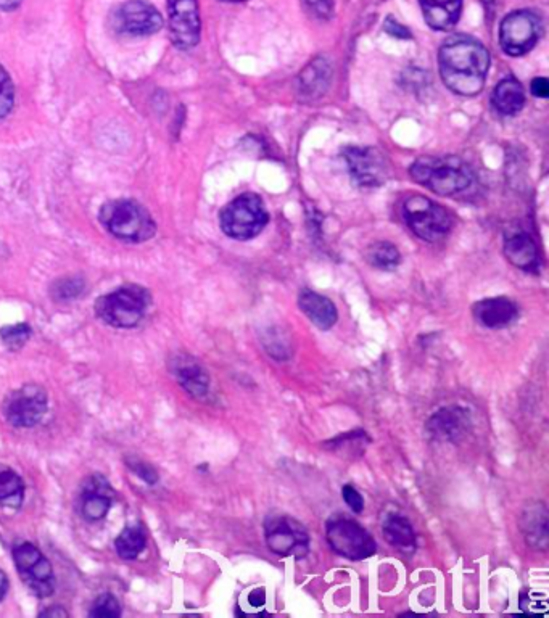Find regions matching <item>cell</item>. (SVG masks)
<instances>
[{"mask_svg": "<svg viewBox=\"0 0 549 618\" xmlns=\"http://www.w3.org/2000/svg\"><path fill=\"white\" fill-rule=\"evenodd\" d=\"M438 68L443 83L450 91L472 97L485 86L490 54L477 39L456 34L446 39L438 52Z\"/></svg>", "mask_w": 549, "mask_h": 618, "instance_id": "6da1fadb", "label": "cell"}, {"mask_svg": "<svg viewBox=\"0 0 549 618\" xmlns=\"http://www.w3.org/2000/svg\"><path fill=\"white\" fill-rule=\"evenodd\" d=\"M411 178L432 190L434 194L451 197L474 184L475 174L471 166L459 157H422L409 169Z\"/></svg>", "mask_w": 549, "mask_h": 618, "instance_id": "7a4b0ae2", "label": "cell"}, {"mask_svg": "<svg viewBox=\"0 0 549 618\" xmlns=\"http://www.w3.org/2000/svg\"><path fill=\"white\" fill-rule=\"evenodd\" d=\"M152 295L141 285L126 284L95 301V314L107 326L133 329L147 316Z\"/></svg>", "mask_w": 549, "mask_h": 618, "instance_id": "3957f363", "label": "cell"}, {"mask_svg": "<svg viewBox=\"0 0 549 618\" xmlns=\"http://www.w3.org/2000/svg\"><path fill=\"white\" fill-rule=\"evenodd\" d=\"M100 223L116 239L141 244L157 234V224L141 203L112 200L100 210Z\"/></svg>", "mask_w": 549, "mask_h": 618, "instance_id": "277c9868", "label": "cell"}, {"mask_svg": "<svg viewBox=\"0 0 549 618\" xmlns=\"http://www.w3.org/2000/svg\"><path fill=\"white\" fill-rule=\"evenodd\" d=\"M265 203L256 194H244L224 206L219 223L224 234L234 240H250L268 224Z\"/></svg>", "mask_w": 549, "mask_h": 618, "instance_id": "5b68a950", "label": "cell"}, {"mask_svg": "<svg viewBox=\"0 0 549 618\" xmlns=\"http://www.w3.org/2000/svg\"><path fill=\"white\" fill-rule=\"evenodd\" d=\"M406 224L419 239L440 242L453 229V216L430 198L414 195L403 206Z\"/></svg>", "mask_w": 549, "mask_h": 618, "instance_id": "8992f818", "label": "cell"}, {"mask_svg": "<svg viewBox=\"0 0 549 618\" xmlns=\"http://www.w3.org/2000/svg\"><path fill=\"white\" fill-rule=\"evenodd\" d=\"M265 541L277 556L305 559L310 553V535L292 515L269 514L265 520Z\"/></svg>", "mask_w": 549, "mask_h": 618, "instance_id": "52a82bcc", "label": "cell"}, {"mask_svg": "<svg viewBox=\"0 0 549 618\" xmlns=\"http://www.w3.org/2000/svg\"><path fill=\"white\" fill-rule=\"evenodd\" d=\"M326 538L332 551L348 561H364L377 551L371 533L355 520L345 517H335L327 522Z\"/></svg>", "mask_w": 549, "mask_h": 618, "instance_id": "ba28073f", "label": "cell"}, {"mask_svg": "<svg viewBox=\"0 0 549 618\" xmlns=\"http://www.w3.org/2000/svg\"><path fill=\"white\" fill-rule=\"evenodd\" d=\"M49 396L41 385L26 384L5 396L2 414L13 427L31 429L46 416Z\"/></svg>", "mask_w": 549, "mask_h": 618, "instance_id": "9c48e42d", "label": "cell"}, {"mask_svg": "<svg viewBox=\"0 0 549 618\" xmlns=\"http://www.w3.org/2000/svg\"><path fill=\"white\" fill-rule=\"evenodd\" d=\"M18 575L34 596L46 599L55 593V575L49 559L34 544L20 543L13 549Z\"/></svg>", "mask_w": 549, "mask_h": 618, "instance_id": "30bf717a", "label": "cell"}, {"mask_svg": "<svg viewBox=\"0 0 549 618\" xmlns=\"http://www.w3.org/2000/svg\"><path fill=\"white\" fill-rule=\"evenodd\" d=\"M543 25L541 18L532 10H517L501 21V49L511 57H521L537 46Z\"/></svg>", "mask_w": 549, "mask_h": 618, "instance_id": "8fae6325", "label": "cell"}, {"mask_svg": "<svg viewBox=\"0 0 549 618\" xmlns=\"http://www.w3.org/2000/svg\"><path fill=\"white\" fill-rule=\"evenodd\" d=\"M163 17L155 5L145 0H128L113 12L112 26L116 33L128 36H150L163 28Z\"/></svg>", "mask_w": 549, "mask_h": 618, "instance_id": "7c38bea8", "label": "cell"}, {"mask_svg": "<svg viewBox=\"0 0 549 618\" xmlns=\"http://www.w3.org/2000/svg\"><path fill=\"white\" fill-rule=\"evenodd\" d=\"M171 41L178 49L189 50L200 41L199 2L197 0H168Z\"/></svg>", "mask_w": 549, "mask_h": 618, "instance_id": "4fadbf2b", "label": "cell"}, {"mask_svg": "<svg viewBox=\"0 0 549 618\" xmlns=\"http://www.w3.org/2000/svg\"><path fill=\"white\" fill-rule=\"evenodd\" d=\"M351 178L361 187H379L389 178V161L377 149H351L343 152Z\"/></svg>", "mask_w": 549, "mask_h": 618, "instance_id": "5bb4252c", "label": "cell"}, {"mask_svg": "<svg viewBox=\"0 0 549 618\" xmlns=\"http://www.w3.org/2000/svg\"><path fill=\"white\" fill-rule=\"evenodd\" d=\"M426 429L435 441L459 443L471 432L472 417L463 406H446L430 417Z\"/></svg>", "mask_w": 549, "mask_h": 618, "instance_id": "9a60e30c", "label": "cell"}, {"mask_svg": "<svg viewBox=\"0 0 549 618\" xmlns=\"http://www.w3.org/2000/svg\"><path fill=\"white\" fill-rule=\"evenodd\" d=\"M113 490L104 475H91L79 490V514L87 522H99L107 517L113 503Z\"/></svg>", "mask_w": 549, "mask_h": 618, "instance_id": "2e32d148", "label": "cell"}, {"mask_svg": "<svg viewBox=\"0 0 549 618\" xmlns=\"http://www.w3.org/2000/svg\"><path fill=\"white\" fill-rule=\"evenodd\" d=\"M504 255L522 271L538 272L540 269L537 244L522 227L514 226L504 232Z\"/></svg>", "mask_w": 549, "mask_h": 618, "instance_id": "e0dca14e", "label": "cell"}, {"mask_svg": "<svg viewBox=\"0 0 549 618\" xmlns=\"http://www.w3.org/2000/svg\"><path fill=\"white\" fill-rule=\"evenodd\" d=\"M171 372L190 396L202 400L210 392V375L207 369L192 356H174L171 359Z\"/></svg>", "mask_w": 549, "mask_h": 618, "instance_id": "ac0fdd59", "label": "cell"}, {"mask_svg": "<svg viewBox=\"0 0 549 618\" xmlns=\"http://www.w3.org/2000/svg\"><path fill=\"white\" fill-rule=\"evenodd\" d=\"M472 314L480 326L487 329H504L519 318V308L506 297L487 298L472 306Z\"/></svg>", "mask_w": 549, "mask_h": 618, "instance_id": "d6986e66", "label": "cell"}, {"mask_svg": "<svg viewBox=\"0 0 549 618\" xmlns=\"http://www.w3.org/2000/svg\"><path fill=\"white\" fill-rule=\"evenodd\" d=\"M521 532L530 548L546 551L549 543L548 509L545 504L537 503L525 506L521 515Z\"/></svg>", "mask_w": 549, "mask_h": 618, "instance_id": "ffe728a7", "label": "cell"}, {"mask_svg": "<svg viewBox=\"0 0 549 618\" xmlns=\"http://www.w3.org/2000/svg\"><path fill=\"white\" fill-rule=\"evenodd\" d=\"M298 306L306 318L319 330H331L339 319V313L329 298L313 290H303L298 297Z\"/></svg>", "mask_w": 549, "mask_h": 618, "instance_id": "44dd1931", "label": "cell"}, {"mask_svg": "<svg viewBox=\"0 0 549 618\" xmlns=\"http://www.w3.org/2000/svg\"><path fill=\"white\" fill-rule=\"evenodd\" d=\"M427 25L437 31H446L458 23L463 0H419Z\"/></svg>", "mask_w": 549, "mask_h": 618, "instance_id": "7402d4cb", "label": "cell"}, {"mask_svg": "<svg viewBox=\"0 0 549 618\" xmlns=\"http://www.w3.org/2000/svg\"><path fill=\"white\" fill-rule=\"evenodd\" d=\"M385 541L403 556H413L417 549V538L413 525L400 514H390L384 520Z\"/></svg>", "mask_w": 549, "mask_h": 618, "instance_id": "603a6c76", "label": "cell"}, {"mask_svg": "<svg viewBox=\"0 0 549 618\" xmlns=\"http://www.w3.org/2000/svg\"><path fill=\"white\" fill-rule=\"evenodd\" d=\"M332 68L324 58H316L300 76V92L306 100H316L326 94L331 84Z\"/></svg>", "mask_w": 549, "mask_h": 618, "instance_id": "cb8c5ba5", "label": "cell"}, {"mask_svg": "<svg viewBox=\"0 0 549 618\" xmlns=\"http://www.w3.org/2000/svg\"><path fill=\"white\" fill-rule=\"evenodd\" d=\"M492 103L500 115H517L525 105L524 87L512 76L504 78L493 91Z\"/></svg>", "mask_w": 549, "mask_h": 618, "instance_id": "d4e9b609", "label": "cell"}, {"mask_svg": "<svg viewBox=\"0 0 549 618\" xmlns=\"http://www.w3.org/2000/svg\"><path fill=\"white\" fill-rule=\"evenodd\" d=\"M25 501V483L15 470L0 464V506L20 509Z\"/></svg>", "mask_w": 549, "mask_h": 618, "instance_id": "484cf974", "label": "cell"}, {"mask_svg": "<svg viewBox=\"0 0 549 618\" xmlns=\"http://www.w3.org/2000/svg\"><path fill=\"white\" fill-rule=\"evenodd\" d=\"M147 546V536L141 527H126L116 538V553L124 561H133Z\"/></svg>", "mask_w": 549, "mask_h": 618, "instance_id": "4316f807", "label": "cell"}, {"mask_svg": "<svg viewBox=\"0 0 549 618\" xmlns=\"http://www.w3.org/2000/svg\"><path fill=\"white\" fill-rule=\"evenodd\" d=\"M366 261L371 264L372 268L380 269V271H393L400 266L401 255L398 248L390 242H377V244L369 245L366 250Z\"/></svg>", "mask_w": 549, "mask_h": 618, "instance_id": "83f0119b", "label": "cell"}, {"mask_svg": "<svg viewBox=\"0 0 549 618\" xmlns=\"http://www.w3.org/2000/svg\"><path fill=\"white\" fill-rule=\"evenodd\" d=\"M86 284L81 277H63L60 281L55 282L50 289V295L55 301H71L83 295Z\"/></svg>", "mask_w": 549, "mask_h": 618, "instance_id": "f1b7e54d", "label": "cell"}, {"mask_svg": "<svg viewBox=\"0 0 549 618\" xmlns=\"http://www.w3.org/2000/svg\"><path fill=\"white\" fill-rule=\"evenodd\" d=\"M33 330L25 322L15 324V326H5L0 329V340L4 342L9 350H21L31 338Z\"/></svg>", "mask_w": 549, "mask_h": 618, "instance_id": "f546056e", "label": "cell"}, {"mask_svg": "<svg viewBox=\"0 0 549 618\" xmlns=\"http://www.w3.org/2000/svg\"><path fill=\"white\" fill-rule=\"evenodd\" d=\"M121 615L120 601L113 596V594L105 593L99 598L95 599L92 604L89 617L95 618H116Z\"/></svg>", "mask_w": 549, "mask_h": 618, "instance_id": "4dcf8cb0", "label": "cell"}, {"mask_svg": "<svg viewBox=\"0 0 549 618\" xmlns=\"http://www.w3.org/2000/svg\"><path fill=\"white\" fill-rule=\"evenodd\" d=\"M13 103H15V87L12 78L4 66L0 65V120L12 112Z\"/></svg>", "mask_w": 549, "mask_h": 618, "instance_id": "1f68e13d", "label": "cell"}, {"mask_svg": "<svg viewBox=\"0 0 549 618\" xmlns=\"http://www.w3.org/2000/svg\"><path fill=\"white\" fill-rule=\"evenodd\" d=\"M521 610L527 614H546L548 612V602L545 594L535 593V591H522Z\"/></svg>", "mask_w": 549, "mask_h": 618, "instance_id": "d6a6232c", "label": "cell"}, {"mask_svg": "<svg viewBox=\"0 0 549 618\" xmlns=\"http://www.w3.org/2000/svg\"><path fill=\"white\" fill-rule=\"evenodd\" d=\"M303 9L316 20H329L334 13V0H302Z\"/></svg>", "mask_w": 549, "mask_h": 618, "instance_id": "836d02e7", "label": "cell"}, {"mask_svg": "<svg viewBox=\"0 0 549 618\" xmlns=\"http://www.w3.org/2000/svg\"><path fill=\"white\" fill-rule=\"evenodd\" d=\"M342 498L347 506L350 507L351 511L355 512V514H361L364 509V498L361 495L360 491L356 490L355 487H351V485H345L342 488Z\"/></svg>", "mask_w": 549, "mask_h": 618, "instance_id": "e575fe53", "label": "cell"}, {"mask_svg": "<svg viewBox=\"0 0 549 618\" xmlns=\"http://www.w3.org/2000/svg\"><path fill=\"white\" fill-rule=\"evenodd\" d=\"M128 466L129 469H133L134 472L142 478V480L150 483V485L158 482L157 470L153 469V467L150 466V464H147V462L134 461V459H131Z\"/></svg>", "mask_w": 549, "mask_h": 618, "instance_id": "d590c367", "label": "cell"}, {"mask_svg": "<svg viewBox=\"0 0 549 618\" xmlns=\"http://www.w3.org/2000/svg\"><path fill=\"white\" fill-rule=\"evenodd\" d=\"M385 33H389L390 36H395L397 39H411V33H409V29H406L405 26L400 25L397 20H393L392 17L387 18L385 20L384 25Z\"/></svg>", "mask_w": 549, "mask_h": 618, "instance_id": "8d00e7d4", "label": "cell"}, {"mask_svg": "<svg viewBox=\"0 0 549 618\" xmlns=\"http://www.w3.org/2000/svg\"><path fill=\"white\" fill-rule=\"evenodd\" d=\"M532 94L540 99H546L549 95V83L546 78H535L532 81Z\"/></svg>", "mask_w": 549, "mask_h": 618, "instance_id": "74e56055", "label": "cell"}, {"mask_svg": "<svg viewBox=\"0 0 549 618\" xmlns=\"http://www.w3.org/2000/svg\"><path fill=\"white\" fill-rule=\"evenodd\" d=\"M266 602V591L263 588H258V590H253L252 593L248 594V604L252 607H263Z\"/></svg>", "mask_w": 549, "mask_h": 618, "instance_id": "f35d334b", "label": "cell"}, {"mask_svg": "<svg viewBox=\"0 0 549 618\" xmlns=\"http://www.w3.org/2000/svg\"><path fill=\"white\" fill-rule=\"evenodd\" d=\"M41 617L67 618L68 612L60 606L50 607V609L42 610Z\"/></svg>", "mask_w": 549, "mask_h": 618, "instance_id": "ab89813d", "label": "cell"}, {"mask_svg": "<svg viewBox=\"0 0 549 618\" xmlns=\"http://www.w3.org/2000/svg\"><path fill=\"white\" fill-rule=\"evenodd\" d=\"M21 4H23V0H0V10H2V12H13V10H17Z\"/></svg>", "mask_w": 549, "mask_h": 618, "instance_id": "60d3db41", "label": "cell"}, {"mask_svg": "<svg viewBox=\"0 0 549 618\" xmlns=\"http://www.w3.org/2000/svg\"><path fill=\"white\" fill-rule=\"evenodd\" d=\"M10 583L5 572L0 570V602L4 601L5 596L9 593Z\"/></svg>", "mask_w": 549, "mask_h": 618, "instance_id": "b9f144b4", "label": "cell"}, {"mask_svg": "<svg viewBox=\"0 0 549 618\" xmlns=\"http://www.w3.org/2000/svg\"><path fill=\"white\" fill-rule=\"evenodd\" d=\"M221 2H245V0H221Z\"/></svg>", "mask_w": 549, "mask_h": 618, "instance_id": "7bdbcfd3", "label": "cell"}]
</instances>
